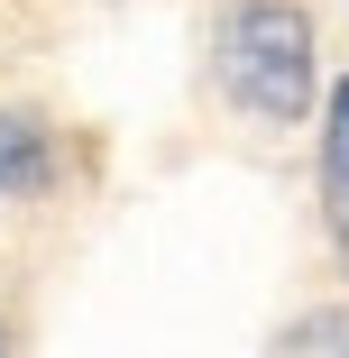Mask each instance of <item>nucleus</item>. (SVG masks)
<instances>
[{"instance_id": "obj_1", "label": "nucleus", "mask_w": 349, "mask_h": 358, "mask_svg": "<svg viewBox=\"0 0 349 358\" xmlns=\"http://www.w3.org/2000/svg\"><path fill=\"white\" fill-rule=\"evenodd\" d=\"M221 83L257 120H294L313 101V28L294 0H239L221 19Z\"/></svg>"}, {"instance_id": "obj_2", "label": "nucleus", "mask_w": 349, "mask_h": 358, "mask_svg": "<svg viewBox=\"0 0 349 358\" xmlns=\"http://www.w3.org/2000/svg\"><path fill=\"white\" fill-rule=\"evenodd\" d=\"M322 211H331V239L349 257V74L322 101Z\"/></svg>"}, {"instance_id": "obj_3", "label": "nucleus", "mask_w": 349, "mask_h": 358, "mask_svg": "<svg viewBox=\"0 0 349 358\" xmlns=\"http://www.w3.org/2000/svg\"><path fill=\"white\" fill-rule=\"evenodd\" d=\"M55 175V138L19 110H0V193H46Z\"/></svg>"}, {"instance_id": "obj_4", "label": "nucleus", "mask_w": 349, "mask_h": 358, "mask_svg": "<svg viewBox=\"0 0 349 358\" xmlns=\"http://www.w3.org/2000/svg\"><path fill=\"white\" fill-rule=\"evenodd\" d=\"M276 358H349V313H304L276 340Z\"/></svg>"}, {"instance_id": "obj_5", "label": "nucleus", "mask_w": 349, "mask_h": 358, "mask_svg": "<svg viewBox=\"0 0 349 358\" xmlns=\"http://www.w3.org/2000/svg\"><path fill=\"white\" fill-rule=\"evenodd\" d=\"M0 349H10V340H0Z\"/></svg>"}]
</instances>
